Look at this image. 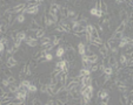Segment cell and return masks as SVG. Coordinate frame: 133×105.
I'll list each match as a JSON object with an SVG mask.
<instances>
[{
  "instance_id": "6da1fadb",
  "label": "cell",
  "mask_w": 133,
  "mask_h": 105,
  "mask_svg": "<svg viewBox=\"0 0 133 105\" xmlns=\"http://www.w3.org/2000/svg\"><path fill=\"white\" fill-rule=\"evenodd\" d=\"M39 12V5H35V6H30V7H26L24 8V11H23V13L24 14H37Z\"/></svg>"
},
{
  "instance_id": "7a4b0ae2",
  "label": "cell",
  "mask_w": 133,
  "mask_h": 105,
  "mask_svg": "<svg viewBox=\"0 0 133 105\" xmlns=\"http://www.w3.org/2000/svg\"><path fill=\"white\" fill-rule=\"evenodd\" d=\"M24 41H25V43H26L28 47H37L38 46V43H39L38 39L32 37V36H26V39L24 40Z\"/></svg>"
},
{
  "instance_id": "3957f363",
  "label": "cell",
  "mask_w": 133,
  "mask_h": 105,
  "mask_svg": "<svg viewBox=\"0 0 133 105\" xmlns=\"http://www.w3.org/2000/svg\"><path fill=\"white\" fill-rule=\"evenodd\" d=\"M39 28H41V26H40V23L38 22V20L32 19L31 23H30V26H28V29H30V31H33V32H37Z\"/></svg>"
},
{
  "instance_id": "277c9868",
  "label": "cell",
  "mask_w": 133,
  "mask_h": 105,
  "mask_svg": "<svg viewBox=\"0 0 133 105\" xmlns=\"http://www.w3.org/2000/svg\"><path fill=\"white\" fill-rule=\"evenodd\" d=\"M108 64H110V67H112L113 69L117 70L118 69V62H117V58H115V56L114 55H108Z\"/></svg>"
},
{
  "instance_id": "5b68a950",
  "label": "cell",
  "mask_w": 133,
  "mask_h": 105,
  "mask_svg": "<svg viewBox=\"0 0 133 105\" xmlns=\"http://www.w3.org/2000/svg\"><path fill=\"white\" fill-rule=\"evenodd\" d=\"M26 7V5L25 4H20V5H17L11 9V13L12 14H17V13H21L24 11V8Z\"/></svg>"
},
{
  "instance_id": "8992f818",
  "label": "cell",
  "mask_w": 133,
  "mask_h": 105,
  "mask_svg": "<svg viewBox=\"0 0 133 105\" xmlns=\"http://www.w3.org/2000/svg\"><path fill=\"white\" fill-rule=\"evenodd\" d=\"M80 85L85 86V85H90V84H92V78H91V76H84V77L80 78Z\"/></svg>"
},
{
  "instance_id": "52a82bcc",
  "label": "cell",
  "mask_w": 133,
  "mask_h": 105,
  "mask_svg": "<svg viewBox=\"0 0 133 105\" xmlns=\"http://www.w3.org/2000/svg\"><path fill=\"white\" fill-rule=\"evenodd\" d=\"M18 64V61L16 60V57L13 56V55H10L7 58V67L8 68H13V67H16Z\"/></svg>"
},
{
  "instance_id": "ba28073f",
  "label": "cell",
  "mask_w": 133,
  "mask_h": 105,
  "mask_svg": "<svg viewBox=\"0 0 133 105\" xmlns=\"http://www.w3.org/2000/svg\"><path fill=\"white\" fill-rule=\"evenodd\" d=\"M27 93L28 92H24V91L18 90V91L16 92V98H17V99H20V101H25L26 97H27Z\"/></svg>"
},
{
  "instance_id": "9c48e42d",
  "label": "cell",
  "mask_w": 133,
  "mask_h": 105,
  "mask_svg": "<svg viewBox=\"0 0 133 105\" xmlns=\"http://www.w3.org/2000/svg\"><path fill=\"white\" fill-rule=\"evenodd\" d=\"M7 88H8V91H10L11 93H16L17 91L19 90V85H18L17 83H11Z\"/></svg>"
},
{
  "instance_id": "30bf717a",
  "label": "cell",
  "mask_w": 133,
  "mask_h": 105,
  "mask_svg": "<svg viewBox=\"0 0 133 105\" xmlns=\"http://www.w3.org/2000/svg\"><path fill=\"white\" fill-rule=\"evenodd\" d=\"M60 25H61V26L64 27V29H65V32H66V33H70V32L72 31V29H71L70 23H68V21H66V20L63 19L61 21H60Z\"/></svg>"
},
{
  "instance_id": "8fae6325",
  "label": "cell",
  "mask_w": 133,
  "mask_h": 105,
  "mask_svg": "<svg viewBox=\"0 0 133 105\" xmlns=\"http://www.w3.org/2000/svg\"><path fill=\"white\" fill-rule=\"evenodd\" d=\"M87 56H88V61H90L91 64L98 62V55L95 54V53H91V54L87 55Z\"/></svg>"
},
{
  "instance_id": "7c38bea8",
  "label": "cell",
  "mask_w": 133,
  "mask_h": 105,
  "mask_svg": "<svg viewBox=\"0 0 133 105\" xmlns=\"http://www.w3.org/2000/svg\"><path fill=\"white\" fill-rule=\"evenodd\" d=\"M78 53H79V55H85V53H86V46H85V43H82V42H80L78 44Z\"/></svg>"
},
{
  "instance_id": "4fadbf2b",
  "label": "cell",
  "mask_w": 133,
  "mask_h": 105,
  "mask_svg": "<svg viewBox=\"0 0 133 105\" xmlns=\"http://www.w3.org/2000/svg\"><path fill=\"white\" fill-rule=\"evenodd\" d=\"M99 53H100V55H101L104 58L108 57V48H107V47H100V48H99Z\"/></svg>"
},
{
  "instance_id": "5bb4252c",
  "label": "cell",
  "mask_w": 133,
  "mask_h": 105,
  "mask_svg": "<svg viewBox=\"0 0 133 105\" xmlns=\"http://www.w3.org/2000/svg\"><path fill=\"white\" fill-rule=\"evenodd\" d=\"M90 43H94V44H97V46H102L104 44V42H102L101 37H91L90 40Z\"/></svg>"
},
{
  "instance_id": "9a60e30c",
  "label": "cell",
  "mask_w": 133,
  "mask_h": 105,
  "mask_svg": "<svg viewBox=\"0 0 133 105\" xmlns=\"http://www.w3.org/2000/svg\"><path fill=\"white\" fill-rule=\"evenodd\" d=\"M91 75V70L88 68H82L80 71H79V76L80 77H84V76H90Z\"/></svg>"
},
{
  "instance_id": "2e32d148",
  "label": "cell",
  "mask_w": 133,
  "mask_h": 105,
  "mask_svg": "<svg viewBox=\"0 0 133 105\" xmlns=\"http://www.w3.org/2000/svg\"><path fill=\"white\" fill-rule=\"evenodd\" d=\"M25 39H26V32H18V33H17L16 39H14V40H19V41H21V42H23Z\"/></svg>"
},
{
  "instance_id": "e0dca14e",
  "label": "cell",
  "mask_w": 133,
  "mask_h": 105,
  "mask_svg": "<svg viewBox=\"0 0 133 105\" xmlns=\"http://www.w3.org/2000/svg\"><path fill=\"white\" fill-rule=\"evenodd\" d=\"M55 55H57V57L58 58H61L65 55V49H64V47H58V49L55 51Z\"/></svg>"
},
{
  "instance_id": "ac0fdd59",
  "label": "cell",
  "mask_w": 133,
  "mask_h": 105,
  "mask_svg": "<svg viewBox=\"0 0 133 105\" xmlns=\"http://www.w3.org/2000/svg\"><path fill=\"white\" fill-rule=\"evenodd\" d=\"M44 35H45V29H43V28H39L38 31L35 32L34 37H35V39H41Z\"/></svg>"
},
{
  "instance_id": "d6986e66",
  "label": "cell",
  "mask_w": 133,
  "mask_h": 105,
  "mask_svg": "<svg viewBox=\"0 0 133 105\" xmlns=\"http://www.w3.org/2000/svg\"><path fill=\"white\" fill-rule=\"evenodd\" d=\"M60 14H61V16H63L64 19H67V12H68V8H67V6H61V8H60Z\"/></svg>"
},
{
  "instance_id": "ffe728a7",
  "label": "cell",
  "mask_w": 133,
  "mask_h": 105,
  "mask_svg": "<svg viewBox=\"0 0 133 105\" xmlns=\"http://www.w3.org/2000/svg\"><path fill=\"white\" fill-rule=\"evenodd\" d=\"M122 36H124V32L115 31V33H113V35H112V39H114V40H120Z\"/></svg>"
},
{
  "instance_id": "44dd1931",
  "label": "cell",
  "mask_w": 133,
  "mask_h": 105,
  "mask_svg": "<svg viewBox=\"0 0 133 105\" xmlns=\"http://www.w3.org/2000/svg\"><path fill=\"white\" fill-rule=\"evenodd\" d=\"M120 19H121L122 21H127V20H128V13H127L126 9L120 11Z\"/></svg>"
},
{
  "instance_id": "7402d4cb",
  "label": "cell",
  "mask_w": 133,
  "mask_h": 105,
  "mask_svg": "<svg viewBox=\"0 0 133 105\" xmlns=\"http://www.w3.org/2000/svg\"><path fill=\"white\" fill-rule=\"evenodd\" d=\"M60 8H61V5L57 4V2H53V4H51V6H50V9H51V11H54V12H59Z\"/></svg>"
},
{
  "instance_id": "603a6c76",
  "label": "cell",
  "mask_w": 133,
  "mask_h": 105,
  "mask_svg": "<svg viewBox=\"0 0 133 105\" xmlns=\"http://www.w3.org/2000/svg\"><path fill=\"white\" fill-rule=\"evenodd\" d=\"M40 43H41V46L47 44V43H51V37H50V36H45V35H44L43 37L40 39Z\"/></svg>"
},
{
  "instance_id": "cb8c5ba5",
  "label": "cell",
  "mask_w": 133,
  "mask_h": 105,
  "mask_svg": "<svg viewBox=\"0 0 133 105\" xmlns=\"http://www.w3.org/2000/svg\"><path fill=\"white\" fill-rule=\"evenodd\" d=\"M26 69H27V63H24L21 67V70L19 71V77H24L26 75Z\"/></svg>"
},
{
  "instance_id": "d4e9b609",
  "label": "cell",
  "mask_w": 133,
  "mask_h": 105,
  "mask_svg": "<svg viewBox=\"0 0 133 105\" xmlns=\"http://www.w3.org/2000/svg\"><path fill=\"white\" fill-rule=\"evenodd\" d=\"M99 97L101 98V99H105V98H107V97H108V91H107L106 89L100 90V91H99Z\"/></svg>"
},
{
  "instance_id": "484cf974",
  "label": "cell",
  "mask_w": 133,
  "mask_h": 105,
  "mask_svg": "<svg viewBox=\"0 0 133 105\" xmlns=\"http://www.w3.org/2000/svg\"><path fill=\"white\" fill-rule=\"evenodd\" d=\"M27 90H28V92L30 93H35L37 91H38V88L35 86V84H30V85L27 86Z\"/></svg>"
},
{
  "instance_id": "4316f807",
  "label": "cell",
  "mask_w": 133,
  "mask_h": 105,
  "mask_svg": "<svg viewBox=\"0 0 133 105\" xmlns=\"http://www.w3.org/2000/svg\"><path fill=\"white\" fill-rule=\"evenodd\" d=\"M16 21L18 23H24L25 22V14H24V13H20L19 15L16 18Z\"/></svg>"
},
{
  "instance_id": "83f0119b",
  "label": "cell",
  "mask_w": 133,
  "mask_h": 105,
  "mask_svg": "<svg viewBox=\"0 0 133 105\" xmlns=\"http://www.w3.org/2000/svg\"><path fill=\"white\" fill-rule=\"evenodd\" d=\"M102 74L112 75V74H113V68H112V67H106V68H104V70H102Z\"/></svg>"
},
{
  "instance_id": "f1b7e54d",
  "label": "cell",
  "mask_w": 133,
  "mask_h": 105,
  "mask_svg": "<svg viewBox=\"0 0 133 105\" xmlns=\"http://www.w3.org/2000/svg\"><path fill=\"white\" fill-rule=\"evenodd\" d=\"M126 26H127V21H121V23L119 25V27L117 28V31L119 32H124L126 29Z\"/></svg>"
},
{
  "instance_id": "f546056e",
  "label": "cell",
  "mask_w": 133,
  "mask_h": 105,
  "mask_svg": "<svg viewBox=\"0 0 133 105\" xmlns=\"http://www.w3.org/2000/svg\"><path fill=\"white\" fill-rule=\"evenodd\" d=\"M126 62H127V56H126L125 53H124V54L120 55V64L125 67L126 66Z\"/></svg>"
},
{
  "instance_id": "4dcf8cb0",
  "label": "cell",
  "mask_w": 133,
  "mask_h": 105,
  "mask_svg": "<svg viewBox=\"0 0 133 105\" xmlns=\"http://www.w3.org/2000/svg\"><path fill=\"white\" fill-rule=\"evenodd\" d=\"M47 89H48V86H47V83H41V86H40V91L41 93H47Z\"/></svg>"
},
{
  "instance_id": "1f68e13d",
  "label": "cell",
  "mask_w": 133,
  "mask_h": 105,
  "mask_svg": "<svg viewBox=\"0 0 133 105\" xmlns=\"http://www.w3.org/2000/svg\"><path fill=\"white\" fill-rule=\"evenodd\" d=\"M75 15H77V13H75L73 9H68V12H67V19H72V18H75Z\"/></svg>"
},
{
  "instance_id": "d6a6232c",
  "label": "cell",
  "mask_w": 133,
  "mask_h": 105,
  "mask_svg": "<svg viewBox=\"0 0 133 105\" xmlns=\"http://www.w3.org/2000/svg\"><path fill=\"white\" fill-rule=\"evenodd\" d=\"M127 101H128V96H127V95L120 96V103H121V104H127Z\"/></svg>"
},
{
  "instance_id": "836d02e7",
  "label": "cell",
  "mask_w": 133,
  "mask_h": 105,
  "mask_svg": "<svg viewBox=\"0 0 133 105\" xmlns=\"http://www.w3.org/2000/svg\"><path fill=\"white\" fill-rule=\"evenodd\" d=\"M118 90H119V91H120L121 93H126V91H127V86H126L125 84L118 85Z\"/></svg>"
},
{
  "instance_id": "e575fe53",
  "label": "cell",
  "mask_w": 133,
  "mask_h": 105,
  "mask_svg": "<svg viewBox=\"0 0 133 105\" xmlns=\"http://www.w3.org/2000/svg\"><path fill=\"white\" fill-rule=\"evenodd\" d=\"M53 37H54V39H53V43H52V44H53V46L59 44L60 41H61V37H60V36H53Z\"/></svg>"
},
{
  "instance_id": "d590c367",
  "label": "cell",
  "mask_w": 133,
  "mask_h": 105,
  "mask_svg": "<svg viewBox=\"0 0 133 105\" xmlns=\"http://www.w3.org/2000/svg\"><path fill=\"white\" fill-rule=\"evenodd\" d=\"M90 70H91V72H95V71H98V64H97V63H93V64H91Z\"/></svg>"
},
{
  "instance_id": "8d00e7d4",
  "label": "cell",
  "mask_w": 133,
  "mask_h": 105,
  "mask_svg": "<svg viewBox=\"0 0 133 105\" xmlns=\"http://www.w3.org/2000/svg\"><path fill=\"white\" fill-rule=\"evenodd\" d=\"M0 42L3 43L5 47L7 46V43H8V37H6V36H3V37H0Z\"/></svg>"
},
{
  "instance_id": "74e56055",
  "label": "cell",
  "mask_w": 133,
  "mask_h": 105,
  "mask_svg": "<svg viewBox=\"0 0 133 105\" xmlns=\"http://www.w3.org/2000/svg\"><path fill=\"white\" fill-rule=\"evenodd\" d=\"M3 72H4L6 76H10V75H12V72H11V70H10V68H8L7 66L5 67L4 69H3Z\"/></svg>"
},
{
  "instance_id": "f35d334b",
  "label": "cell",
  "mask_w": 133,
  "mask_h": 105,
  "mask_svg": "<svg viewBox=\"0 0 133 105\" xmlns=\"http://www.w3.org/2000/svg\"><path fill=\"white\" fill-rule=\"evenodd\" d=\"M55 31H57V32H60V33H66V32H65V29H64V27L61 26V25H60V23H59L58 26L55 27Z\"/></svg>"
},
{
  "instance_id": "ab89813d",
  "label": "cell",
  "mask_w": 133,
  "mask_h": 105,
  "mask_svg": "<svg viewBox=\"0 0 133 105\" xmlns=\"http://www.w3.org/2000/svg\"><path fill=\"white\" fill-rule=\"evenodd\" d=\"M7 81L10 82V84L11 83H16V78L13 77V75H10V76H7Z\"/></svg>"
},
{
  "instance_id": "60d3db41",
  "label": "cell",
  "mask_w": 133,
  "mask_h": 105,
  "mask_svg": "<svg viewBox=\"0 0 133 105\" xmlns=\"http://www.w3.org/2000/svg\"><path fill=\"white\" fill-rule=\"evenodd\" d=\"M31 104L35 105V104H41V101H40L39 98H34V99H32L31 101Z\"/></svg>"
},
{
  "instance_id": "b9f144b4",
  "label": "cell",
  "mask_w": 133,
  "mask_h": 105,
  "mask_svg": "<svg viewBox=\"0 0 133 105\" xmlns=\"http://www.w3.org/2000/svg\"><path fill=\"white\" fill-rule=\"evenodd\" d=\"M45 58H46V61H52V60H53V56H52L51 53H46Z\"/></svg>"
},
{
  "instance_id": "7bdbcfd3",
  "label": "cell",
  "mask_w": 133,
  "mask_h": 105,
  "mask_svg": "<svg viewBox=\"0 0 133 105\" xmlns=\"http://www.w3.org/2000/svg\"><path fill=\"white\" fill-rule=\"evenodd\" d=\"M20 84L27 88V86L30 85V84H31V82H30V81H27V79H24V81H21V83H20Z\"/></svg>"
},
{
  "instance_id": "ee69618b",
  "label": "cell",
  "mask_w": 133,
  "mask_h": 105,
  "mask_svg": "<svg viewBox=\"0 0 133 105\" xmlns=\"http://www.w3.org/2000/svg\"><path fill=\"white\" fill-rule=\"evenodd\" d=\"M90 13L92 14V15H97V13H98V9H97L95 7H92L90 9Z\"/></svg>"
},
{
  "instance_id": "f6af8a7d",
  "label": "cell",
  "mask_w": 133,
  "mask_h": 105,
  "mask_svg": "<svg viewBox=\"0 0 133 105\" xmlns=\"http://www.w3.org/2000/svg\"><path fill=\"white\" fill-rule=\"evenodd\" d=\"M1 84H3L5 88H7V86L10 85V82L7 81V78H5V79H3V81H1Z\"/></svg>"
},
{
  "instance_id": "bcb514c9",
  "label": "cell",
  "mask_w": 133,
  "mask_h": 105,
  "mask_svg": "<svg viewBox=\"0 0 133 105\" xmlns=\"http://www.w3.org/2000/svg\"><path fill=\"white\" fill-rule=\"evenodd\" d=\"M45 104L53 105V104H55V101H53V99H47V102H46V103H45Z\"/></svg>"
},
{
  "instance_id": "7dc6e473",
  "label": "cell",
  "mask_w": 133,
  "mask_h": 105,
  "mask_svg": "<svg viewBox=\"0 0 133 105\" xmlns=\"http://www.w3.org/2000/svg\"><path fill=\"white\" fill-rule=\"evenodd\" d=\"M4 50H5V46L0 42V54H3V53H4Z\"/></svg>"
},
{
  "instance_id": "c3c4849f",
  "label": "cell",
  "mask_w": 133,
  "mask_h": 105,
  "mask_svg": "<svg viewBox=\"0 0 133 105\" xmlns=\"http://www.w3.org/2000/svg\"><path fill=\"white\" fill-rule=\"evenodd\" d=\"M4 95H5V91H4V90H3V89H1V88H0V98L3 97Z\"/></svg>"
},
{
  "instance_id": "681fc988",
  "label": "cell",
  "mask_w": 133,
  "mask_h": 105,
  "mask_svg": "<svg viewBox=\"0 0 133 105\" xmlns=\"http://www.w3.org/2000/svg\"><path fill=\"white\" fill-rule=\"evenodd\" d=\"M25 1H31V0H25Z\"/></svg>"
}]
</instances>
